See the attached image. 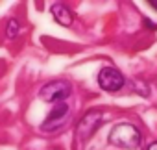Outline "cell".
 <instances>
[{
	"mask_svg": "<svg viewBox=\"0 0 157 150\" xmlns=\"http://www.w3.org/2000/svg\"><path fill=\"white\" fill-rule=\"evenodd\" d=\"M107 141L115 146H120V148H128V150H133L140 144V132L135 124H129V122H120L117 124L109 135H107Z\"/></svg>",
	"mask_w": 157,
	"mask_h": 150,
	"instance_id": "obj_1",
	"label": "cell"
},
{
	"mask_svg": "<svg viewBox=\"0 0 157 150\" xmlns=\"http://www.w3.org/2000/svg\"><path fill=\"white\" fill-rule=\"evenodd\" d=\"M70 93H72V85L67 80H54V82H48L46 85L41 87L39 97L46 102L61 104V102H65V98L70 97Z\"/></svg>",
	"mask_w": 157,
	"mask_h": 150,
	"instance_id": "obj_2",
	"label": "cell"
},
{
	"mask_svg": "<svg viewBox=\"0 0 157 150\" xmlns=\"http://www.w3.org/2000/svg\"><path fill=\"white\" fill-rule=\"evenodd\" d=\"M98 84L104 91L107 93H115V91H120L126 84L122 72L115 67H104L100 72H98Z\"/></svg>",
	"mask_w": 157,
	"mask_h": 150,
	"instance_id": "obj_3",
	"label": "cell"
},
{
	"mask_svg": "<svg viewBox=\"0 0 157 150\" xmlns=\"http://www.w3.org/2000/svg\"><path fill=\"white\" fill-rule=\"evenodd\" d=\"M102 120H104V117H102L100 111H89L80 120V124H78V139H80V141H87L100 128Z\"/></svg>",
	"mask_w": 157,
	"mask_h": 150,
	"instance_id": "obj_4",
	"label": "cell"
},
{
	"mask_svg": "<svg viewBox=\"0 0 157 150\" xmlns=\"http://www.w3.org/2000/svg\"><path fill=\"white\" fill-rule=\"evenodd\" d=\"M68 106L65 104V102H61V104H56V108H54V111L48 115V119L41 124V130L43 132H54V130H57L67 119H68Z\"/></svg>",
	"mask_w": 157,
	"mask_h": 150,
	"instance_id": "obj_5",
	"label": "cell"
},
{
	"mask_svg": "<svg viewBox=\"0 0 157 150\" xmlns=\"http://www.w3.org/2000/svg\"><path fill=\"white\" fill-rule=\"evenodd\" d=\"M50 11H52V15H54L56 22H57V24H61V26H70V24H72V21H74V17H72L70 10H68L65 4H61V2L52 4Z\"/></svg>",
	"mask_w": 157,
	"mask_h": 150,
	"instance_id": "obj_6",
	"label": "cell"
},
{
	"mask_svg": "<svg viewBox=\"0 0 157 150\" xmlns=\"http://www.w3.org/2000/svg\"><path fill=\"white\" fill-rule=\"evenodd\" d=\"M19 30H21L19 21H17V19H10L8 24H6V37H8V39H15L17 34H19Z\"/></svg>",
	"mask_w": 157,
	"mask_h": 150,
	"instance_id": "obj_7",
	"label": "cell"
},
{
	"mask_svg": "<svg viewBox=\"0 0 157 150\" xmlns=\"http://www.w3.org/2000/svg\"><path fill=\"white\" fill-rule=\"evenodd\" d=\"M144 22H146V26H148L150 30H157V24H155V22H151L150 19H146V17H144Z\"/></svg>",
	"mask_w": 157,
	"mask_h": 150,
	"instance_id": "obj_8",
	"label": "cell"
},
{
	"mask_svg": "<svg viewBox=\"0 0 157 150\" xmlns=\"http://www.w3.org/2000/svg\"><path fill=\"white\" fill-rule=\"evenodd\" d=\"M148 150H157V143H151V144L148 146Z\"/></svg>",
	"mask_w": 157,
	"mask_h": 150,
	"instance_id": "obj_9",
	"label": "cell"
},
{
	"mask_svg": "<svg viewBox=\"0 0 157 150\" xmlns=\"http://www.w3.org/2000/svg\"><path fill=\"white\" fill-rule=\"evenodd\" d=\"M150 6H151V8H155V10H157V0H151V2H150Z\"/></svg>",
	"mask_w": 157,
	"mask_h": 150,
	"instance_id": "obj_10",
	"label": "cell"
}]
</instances>
